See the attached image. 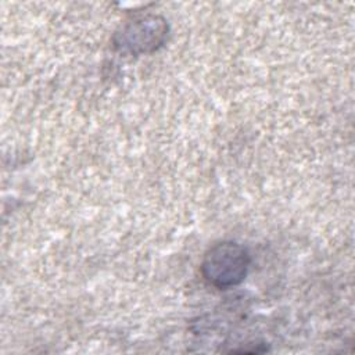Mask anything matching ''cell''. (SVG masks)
<instances>
[{
	"label": "cell",
	"instance_id": "1",
	"mask_svg": "<svg viewBox=\"0 0 355 355\" xmlns=\"http://www.w3.org/2000/svg\"><path fill=\"white\" fill-rule=\"evenodd\" d=\"M248 266L250 254L243 245L234 241H219L205 251L200 270L208 284L227 290L245 279Z\"/></svg>",
	"mask_w": 355,
	"mask_h": 355
},
{
	"label": "cell",
	"instance_id": "2",
	"mask_svg": "<svg viewBox=\"0 0 355 355\" xmlns=\"http://www.w3.org/2000/svg\"><path fill=\"white\" fill-rule=\"evenodd\" d=\"M168 35V25L159 15H143L126 22L114 36L116 50L133 55L158 50Z\"/></svg>",
	"mask_w": 355,
	"mask_h": 355
}]
</instances>
